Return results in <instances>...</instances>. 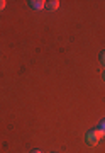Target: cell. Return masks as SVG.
Listing matches in <instances>:
<instances>
[{
    "label": "cell",
    "instance_id": "6da1fadb",
    "mask_svg": "<svg viewBox=\"0 0 105 153\" xmlns=\"http://www.w3.org/2000/svg\"><path fill=\"white\" fill-rule=\"evenodd\" d=\"M85 140H87V143H88L90 146H95V145H98V141L102 140V134H100V131L97 128H95V129H88L87 134H85Z\"/></svg>",
    "mask_w": 105,
    "mask_h": 153
},
{
    "label": "cell",
    "instance_id": "7a4b0ae2",
    "mask_svg": "<svg viewBox=\"0 0 105 153\" xmlns=\"http://www.w3.org/2000/svg\"><path fill=\"white\" fill-rule=\"evenodd\" d=\"M29 4H31V7H32L34 10H41V9L46 7V2H43V0H31Z\"/></svg>",
    "mask_w": 105,
    "mask_h": 153
},
{
    "label": "cell",
    "instance_id": "3957f363",
    "mask_svg": "<svg viewBox=\"0 0 105 153\" xmlns=\"http://www.w3.org/2000/svg\"><path fill=\"white\" fill-rule=\"evenodd\" d=\"M58 7H59V2H58V0H49V2H46V9H48L49 12L56 10Z\"/></svg>",
    "mask_w": 105,
    "mask_h": 153
},
{
    "label": "cell",
    "instance_id": "277c9868",
    "mask_svg": "<svg viewBox=\"0 0 105 153\" xmlns=\"http://www.w3.org/2000/svg\"><path fill=\"white\" fill-rule=\"evenodd\" d=\"M97 129L100 131V134H102V136H105V119H102L98 123V128H97Z\"/></svg>",
    "mask_w": 105,
    "mask_h": 153
},
{
    "label": "cell",
    "instance_id": "5b68a950",
    "mask_svg": "<svg viewBox=\"0 0 105 153\" xmlns=\"http://www.w3.org/2000/svg\"><path fill=\"white\" fill-rule=\"evenodd\" d=\"M100 61H102V65L105 66V51H102V53H100Z\"/></svg>",
    "mask_w": 105,
    "mask_h": 153
},
{
    "label": "cell",
    "instance_id": "8992f818",
    "mask_svg": "<svg viewBox=\"0 0 105 153\" xmlns=\"http://www.w3.org/2000/svg\"><path fill=\"white\" fill-rule=\"evenodd\" d=\"M5 0H0V10H4V9H5Z\"/></svg>",
    "mask_w": 105,
    "mask_h": 153
},
{
    "label": "cell",
    "instance_id": "52a82bcc",
    "mask_svg": "<svg viewBox=\"0 0 105 153\" xmlns=\"http://www.w3.org/2000/svg\"><path fill=\"white\" fill-rule=\"evenodd\" d=\"M31 153H43V152H41V150H32Z\"/></svg>",
    "mask_w": 105,
    "mask_h": 153
},
{
    "label": "cell",
    "instance_id": "ba28073f",
    "mask_svg": "<svg viewBox=\"0 0 105 153\" xmlns=\"http://www.w3.org/2000/svg\"><path fill=\"white\" fill-rule=\"evenodd\" d=\"M104 78H105V73H104Z\"/></svg>",
    "mask_w": 105,
    "mask_h": 153
}]
</instances>
